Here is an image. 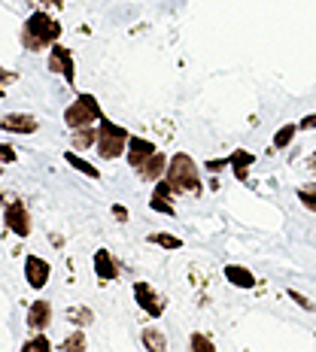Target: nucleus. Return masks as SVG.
Instances as JSON below:
<instances>
[{"mask_svg":"<svg viewBox=\"0 0 316 352\" xmlns=\"http://www.w3.org/2000/svg\"><path fill=\"white\" fill-rule=\"evenodd\" d=\"M3 94H6V88H3V82H0V98H3Z\"/></svg>","mask_w":316,"mask_h":352,"instance_id":"nucleus-34","label":"nucleus"},{"mask_svg":"<svg viewBox=\"0 0 316 352\" xmlns=\"http://www.w3.org/2000/svg\"><path fill=\"white\" fill-rule=\"evenodd\" d=\"M0 207H3V192H0Z\"/></svg>","mask_w":316,"mask_h":352,"instance_id":"nucleus-35","label":"nucleus"},{"mask_svg":"<svg viewBox=\"0 0 316 352\" xmlns=\"http://www.w3.org/2000/svg\"><path fill=\"white\" fill-rule=\"evenodd\" d=\"M36 128H40V122L28 113H10L0 119V131H6V134H36Z\"/></svg>","mask_w":316,"mask_h":352,"instance_id":"nucleus-11","label":"nucleus"},{"mask_svg":"<svg viewBox=\"0 0 316 352\" xmlns=\"http://www.w3.org/2000/svg\"><path fill=\"white\" fill-rule=\"evenodd\" d=\"M225 280H229L231 285H238V289H255V276L253 270L244 267V264H225Z\"/></svg>","mask_w":316,"mask_h":352,"instance_id":"nucleus-15","label":"nucleus"},{"mask_svg":"<svg viewBox=\"0 0 316 352\" xmlns=\"http://www.w3.org/2000/svg\"><path fill=\"white\" fill-rule=\"evenodd\" d=\"M67 316L73 319V322H76V328H85L88 325V322H92L94 316H92V310H70L67 313Z\"/></svg>","mask_w":316,"mask_h":352,"instance_id":"nucleus-27","label":"nucleus"},{"mask_svg":"<svg viewBox=\"0 0 316 352\" xmlns=\"http://www.w3.org/2000/svg\"><path fill=\"white\" fill-rule=\"evenodd\" d=\"M49 70L52 73H61L67 79V85H76V61H73V52L61 43H55L49 49Z\"/></svg>","mask_w":316,"mask_h":352,"instance_id":"nucleus-5","label":"nucleus"},{"mask_svg":"<svg viewBox=\"0 0 316 352\" xmlns=\"http://www.w3.org/2000/svg\"><path fill=\"white\" fill-rule=\"evenodd\" d=\"M298 124H283V128L280 131H277V134H274V149H286V146H289L292 140H295V134H298Z\"/></svg>","mask_w":316,"mask_h":352,"instance_id":"nucleus-22","label":"nucleus"},{"mask_svg":"<svg viewBox=\"0 0 316 352\" xmlns=\"http://www.w3.org/2000/svg\"><path fill=\"white\" fill-rule=\"evenodd\" d=\"M3 222L16 237H28L31 234V212L21 201H12L3 207Z\"/></svg>","mask_w":316,"mask_h":352,"instance_id":"nucleus-6","label":"nucleus"},{"mask_svg":"<svg viewBox=\"0 0 316 352\" xmlns=\"http://www.w3.org/2000/svg\"><path fill=\"white\" fill-rule=\"evenodd\" d=\"M40 3H46V6H52V10H61V6H64V0H40Z\"/></svg>","mask_w":316,"mask_h":352,"instance_id":"nucleus-32","label":"nucleus"},{"mask_svg":"<svg viewBox=\"0 0 316 352\" xmlns=\"http://www.w3.org/2000/svg\"><path fill=\"white\" fill-rule=\"evenodd\" d=\"M134 300H137V307H140L143 313H149L152 319H158L161 313H165V298H161L158 292L152 289L149 283H143V280L134 283Z\"/></svg>","mask_w":316,"mask_h":352,"instance_id":"nucleus-7","label":"nucleus"},{"mask_svg":"<svg viewBox=\"0 0 316 352\" xmlns=\"http://www.w3.org/2000/svg\"><path fill=\"white\" fill-rule=\"evenodd\" d=\"M113 216H116V222H128V210L122 204H113Z\"/></svg>","mask_w":316,"mask_h":352,"instance_id":"nucleus-31","label":"nucleus"},{"mask_svg":"<svg viewBox=\"0 0 316 352\" xmlns=\"http://www.w3.org/2000/svg\"><path fill=\"white\" fill-rule=\"evenodd\" d=\"M286 295H289L292 300H295V304L301 307V310H307V313H313V310H316V304H313V300H310V298H307V295H301V292H295V289H289V292H286Z\"/></svg>","mask_w":316,"mask_h":352,"instance_id":"nucleus-26","label":"nucleus"},{"mask_svg":"<svg viewBox=\"0 0 316 352\" xmlns=\"http://www.w3.org/2000/svg\"><path fill=\"white\" fill-rule=\"evenodd\" d=\"M88 346V340H85V331L83 328H76V331H73L70 337H64L61 343H58V349L61 352H83Z\"/></svg>","mask_w":316,"mask_h":352,"instance_id":"nucleus-20","label":"nucleus"},{"mask_svg":"<svg viewBox=\"0 0 316 352\" xmlns=\"http://www.w3.org/2000/svg\"><path fill=\"white\" fill-rule=\"evenodd\" d=\"M25 352H31V349H43V352H49L52 349V340L49 337H43L40 331H36V337H31V340H25V346H21Z\"/></svg>","mask_w":316,"mask_h":352,"instance_id":"nucleus-25","label":"nucleus"},{"mask_svg":"<svg viewBox=\"0 0 316 352\" xmlns=\"http://www.w3.org/2000/svg\"><path fill=\"white\" fill-rule=\"evenodd\" d=\"M229 161H231V170H234V176H238L240 182H246L249 167L255 164V155H253V152H246V149H234L231 155H229Z\"/></svg>","mask_w":316,"mask_h":352,"instance_id":"nucleus-16","label":"nucleus"},{"mask_svg":"<svg viewBox=\"0 0 316 352\" xmlns=\"http://www.w3.org/2000/svg\"><path fill=\"white\" fill-rule=\"evenodd\" d=\"M49 276H52V264L46 258H40V255H28L25 258V280L31 289H43V285L49 283Z\"/></svg>","mask_w":316,"mask_h":352,"instance_id":"nucleus-8","label":"nucleus"},{"mask_svg":"<svg viewBox=\"0 0 316 352\" xmlns=\"http://www.w3.org/2000/svg\"><path fill=\"white\" fill-rule=\"evenodd\" d=\"M189 346H192L195 352H216V343H213L210 340V337H204V334H192V337H189Z\"/></svg>","mask_w":316,"mask_h":352,"instance_id":"nucleus-23","label":"nucleus"},{"mask_svg":"<svg viewBox=\"0 0 316 352\" xmlns=\"http://www.w3.org/2000/svg\"><path fill=\"white\" fill-rule=\"evenodd\" d=\"M140 340H143V346L149 352H165L167 349V337L161 334V328H143Z\"/></svg>","mask_w":316,"mask_h":352,"instance_id":"nucleus-19","label":"nucleus"},{"mask_svg":"<svg viewBox=\"0 0 316 352\" xmlns=\"http://www.w3.org/2000/svg\"><path fill=\"white\" fill-rule=\"evenodd\" d=\"M173 188H171V182L161 176V179L156 182V192H152L149 197V207L156 210V212H165V216H176V207H173Z\"/></svg>","mask_w":316,"mask_h":352,"instance_id":"nucleus-10","label":"nucleus"},{"mask_svg":"<svg viewBox=\"0 0 316 352\" xmlns=\"http://www.w3.org/2000/svg\"><path fill=\"white\" fill-rule=\"evenodd\" d=\"M146 240H149L152 246H161V249H182V240H180V237H173V234H165V231L149 234Z\"/></svg>","mask_w":316,"mask_h":352,"instance_id":"nucleus-21","label":"nucleus"},{"mask_svg":"<svg viewBox=\"0 0 316 352\" xmlns=\"http://www.w3.org/2000/svg\"><path fill=\"white\" fill-rule=\"evenodd\" d=\"M167 164H171V158L161 155V152H156L152 158H146L143 167H137V173H140V179H146V182H158L161 176L167 173Z\"/></svg>","mask_w":316,"mask_h":352,"instance_id":"nucleus-14","label":"nucleus"},{"mask_svg":"<svg viewBox=\"0 0 316 352\" xmlns=\"http://www.w3.org/2000/svg\"><path fill=\"white\" fill-rule=\"evenodd\" d=\"M58 36H61V21L52 19V12H31L25 21V28H21V46L28 49V52H46V49H52L58 43Z\"/></svg>","mask_w":316,"mask_h":352,"instance_id":"nucleus-1","label":"nucleus"},{"mask_svg":"<svg viewBox=\"0 0 316 352\" xmlns=\"http://www.w3.org/2000/svg\"><path fill=\"white\" fill-rule=\"evenodd\" d=\"M64 158H67V164L73 167V170H79L83 176H88V179H101V170L92 164V161H85L83 155H79L76 149H70V152H64Z\"/></svg>","mask_w":316,"mask_h":352,"instance_id":"nucleus-18","label":"nucleus"},{"mask_svg":"<svg viewBox=\"0 0 316 352\" xmlns=\"http://www.w3.org/2000/svg\"><path fill=\"white\" fill-rule=\"evenodd\" d=\"M298 201H301V207L316 212V186H301L298 188Z\"/></svg>","mask_w":316,"mask_h":352,"instance_id":"nucleus-24","label":"nucleus"},{"mask_svg":"<svg viewBox=\"0 0 316 352\" xmlns=\"http://www.w3.org/2000/svg\"><path fill=\"white\" fill-rule=\"evenodd\" d=\"M298 128H301V131H316V113H307L304 119L298 122Z\"/></svg>","mask_w":316,"mask_h":352,"instance_id":"nucleus-29","label":"nucleus"},{"mask_svg":"<svg viewBox=\"0 0 316 352\" xmlns=\"http://www.w3.org/2000/svg\"><path fill=\"white\" fill-rule=\"evenodd\" d=\"M310 170L316 173V152H313V155H310Z\"/></svg>","mask_w":316,"mask_h":352,"instance_id":"nucleus-33","label":"nucleus"},{"mask_svg":"<svg viewBox=\"0 0 316 352\" xmlns=\"http://www.w3.org/2000/svg\"><path fill=\"white\" fill-rule=\"evenodd\" d=\"M222 167H231V161H229V158H222V161H207V170H210V173L222 170Z\"/></svg>","mask_w":316,"mask_h":352,"instance_id":"nucleus-30","label":"nucleus"},{"mask_svg":"<svg viewBox=\"0 0 316 352\" xmlns=\"http://www.w3.org/2000/svg\"><path fill=\"white\" fill-rule=\"evenodd\" d=\"M52 325V304L49 300H34L31 307H28V328L31 331H46V328Z\"/></svg>","mask_w":316,"mask_h":352,"instance_id":"nucleus-12","label":"nucleus"},{"mask_svg":"<svg viewBox=\"0 0 316 352\" xmlns=\"http://www.w3.org/2000/svg\"><path fill=\"white\" fill-rule=\"evenodd\" d=\"M165 179L171 182V188L176 195H201V173H198L195 158L186 155V152H176L171 158Z\"/></svg>","mask_w":316,"mask_h":352,"instance_id":"nucleus-2","label":"nucleus"},{"mask_svg":"<svg viewBox=\"0 0 316 352\" xmlns=\"http://www.w3.org/2000/svg\"><path fill=\"white\" fill-rule=\"evenodd\" d=\"M94 274H98L101 283H113L116 276H119V264H116L109 249H98V252H94Z\"/></svg>","mask_w":316,"mask_h":352,"instance_id":"nucleus-13","label":"nucleus"},{"mask_svg":"<svg viewBox=\"0 0 316 352\" xmlns=\"http://www.w3.org/2000/svg\"><path fill=\"white\" fill-rule=\"evenodd\" d=\"M70 143H73V149L76 152H83V149H92V146H98V128L94 124H85V128H76L70 134Z\"/></svg>","mask_w":316,"mask_h":352,"instance_id":"nucleus-17","label":"nucleus"},{"mask_svg":"<svg viewBox=\"0 0 316 352\" xmlns=\"http://www.w3.org/2000/svg\"><path fill=\"white\" fill-rule=\"evenodd\" d=\"M128 140H131L128 128L109 122L107 116H104L101 124H98V146H94V149H98V155L104 158V161H116V158L125 155V149H128Z\"/></svg>","mask_w":316,"mask_h":352,"instance_id":"nucleus-3","label":"nucleus"},{"mask_svg":"<svg viewBox=\"0 0 316 352\" xmlns=\"http://www.w3.org/2000/svg\"><path fill=\"white\" fill-rule=\"evenodd\" d=\"M101 119H104V109H101V104H98V98H94V94H79V98L73 100L67 109H64V124H67L70 131L85 128V124H94Z\"/></svg>","mask_w":316,"mask_h":352,"instance_id":"nucleus-4","label":"nucleus"},{"mask_svg":"<svg viewBox=\"0 0 316 352\" xmlns=\"http://www.w3.org/2000/svg\"><path fill=\"white\" fill-rule=\"evenodd\" d=\"M158 149H156V143H152V140H146V137H131L128 149H125V158H128V164L137 170V167H143L146 158H152Z\"/></svg>","mask_w":316,"mask_h":352,"instance_id":"nucleus-9","label":"nucleus"},{"mask_svg":"<svg viewBox=\"0 0 316 352\" xmlns=\"http://www.w3.org/2000/svg\"><path fill=\"white\" fill-rule=\"evenodd\" d=\"M16 161V149L10 143H0V164H12Z\"/></svg>","mask_w":316,"mask_h":352,"instance_id":"nucleus-28","label":"nucleus"}]
</instances>
